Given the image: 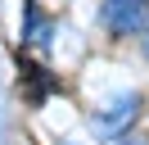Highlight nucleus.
I'll return each mask as SVG.
<instances>
[{"label":"nucleus","instance_id":"obj_1","mask_svg":"<svg viewBox=\"0 0 149 145\" xmlns=\"http://www.w3.org/2000/svg\"><path fill=\"white\" fill-rule=\"evenodd\" d=\"M100 23L113 36H136L149 27V0H104L100 5Z\"/></svg>","mask_w":149,"mask_h":145},{"label":"nucleus","instance_id":"obj_2","mask_svg":"<svg viewBox=\"0 0 149 145\" xmlns=\"http://www.w3.org/2000/svg\"><path fill=\"white\" fill-rule=\"evenodd\" d=\"M23 41H36V45H45V41H50V23H45V14H41V5H36V0H27V18H23Z\"/></svg>","mask_w":149,"mask_h":145},{"label":"nucleus","instance_id":"obj_3","mask_svg":"<svg viewBox=\"0 0 149 145\" xmlns=\"http://www.w3.org/2000/svg\"><path fill=\"white\" fill-rule=\"evenodd\" d=\"M23 82H27V100L32 104H41V100L50 95V91H54V77H45V68H36V63H23Z\"/></svg>","mask_w":149,"mask_h":145},{"label":"nucleus","instance_id":"obj_4","mask_svg":"<svg viewBox=\"0 0 149 145\" xmlns=\"http://www.w3.org/2000/svg\"><path fill=\"white\" fill-rule=\"evenodd\" d=\"M136 104H140L136 95H118V100H113V109H109V113H100V122H104V127H118L122 118H131V113H136Z\"/></svg>","mask_w":149,"mask_h":145},{"label":"nucleus","instance_id":"obj_5","mask_svg":"<svg viewBox=\"0 0 149 145\" xmlns=\"http://www.w3.org/2000/svg\"><path fill=\"white\" fill-rule=\"evenodd\" d=\"M145 32H149V27H145ZM145 59H149V36H145Z\"/></svg>","mask_w":149,"mask_h":145}]
</instances>
